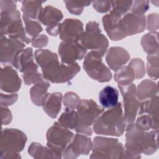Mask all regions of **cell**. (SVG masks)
Masks as SVG:
<instances>
[{"label": "cell", "instance_id": "43", "mask_svg": "<svg viewBox=\"0 0 159 159\" xmlns=\"http://www.w3.org/2000/svg\"><path fill=\"white\" fill-rule=\"evenodd\" d=\"M48 42V38L44 34L38 35L32 40V45L35 48H42L45 47Z\"/></svg>", "mask_w": 159, "mask_h": 159}, {"label": "cell", "instance_id": "23", "mask_svg": "<svg viewBox=\"0 0 159 159\" xmlns=\"http://www.w3.org/2000/svg\"><path fill=\"white\" fill-rule=\"evenodd\" d=\"M63 16L61 11L52 6H47L42 7L39 17L38 20L47 27L60 24Z\"/></svg>", "mask_w": 159, "mask_h": 159}, {"label": "cell", "instance_id": "12", "mask_svg": "<svg viewBox=\"0 0 159 159\" xmlns=\"http://www.w3.org/2000/svg\"><path fill=\"white\" fill-rule=\"evenodd\" d=\"M25 43L1 34L0 37V60L6 65H14L18 56L24 50Z\"/></svg>", "mask_w": 159, "mask_h": 159}, {"label": "cell", "instance_id": "15", "mask_svg": "<svg viewBox=\"0 0 159 159\" xmlns=\"http://www.w3.org/2000/svg\"><path fill=\"white\" fill-rule=\"evenodd\" d=\"M83 24L81 20L76 19H66L60 24V39L65 42H79L83 34Z\"/></svg>", "mask_w": 159, "mask_h": 159}, {"label": "cell", "instance_id": "19", "mask_svg": "<svg viewBox=\"0 0 159 159\" xmlns=\"http://www.w3.org/2000/svg\"><path fill=\"white\" fill-rule=\"evenodd\" d=\"M130 54L121 47H112L107 50L106 60L110 68L115 71L123 66L130 59Z\"/></svg>", "mask_w": 159, "mask_h": 159}, {"label": "cell", "instance_id": "35", "mask_svg": "<svg viewBox=\"0 0 159 159\" xmlns=\"http://www.w3.org/2000/svg\"><path fill=\"white\" fill-rule=\"evenodd\" d=\"M66 7L71 14L79 16L83 12L84 7L89 6L90 1H64Z\"/></svg>", "mask_w": 159, "mask_h": 159}, {"label": "cell", "instance_id": "39", "mask_svg": "<svg viewBox=\"0 0 159 159\" xmlns=\"http://www.w3.org/2000/svg\"><path fill=\"white\" fill-rule=\"evenodd\" d=\"M135 124L146 131L152 129V120L149 116L147 114L140 115L136 120Z\"/></svg>", "mask_w": 159, "mask_h": 159}, {"label": "cell", "instance_id": "44", "mask_svg": "<svg viewBox=\"0 0 159 159\" xmlns=\"http://www.w3.org/2000/svg\"><path fill=\"white\" fill-rule=\"evenodd\" d=\"M1 113L2 125L9 124L11 122L12 119L11 111L7 106L1 104Z\"/></svg>", "mask_w": 159, "mask_h": 159}, {"label": "cell", "instance_id": "16", "mask_svg": "<svg viewBox=\"0 0 159 159\" xmlns=\"http://www.w3.org/2000/svg\"><path fill=\"white\" fill-rule=\"evenodd\" d=\"M87 50L80 42H60L58 47V54L61 61L65 64H72L76 60L83 59Z\"/></svg>", "mask_w": 159, "mask_h": 159}, {"label": "cell", "instance_id": "34", "mask_svg": "<svg viewBox=\"0 0 159 159\" xmlns=\"http://www.w3.org/2000/svg\"><path fill=\"white\" fill-rule=\"evenodd\" d=\"M22 78L25 84L27 86L30 85L32 84L34 85H46L49 87L50 86L49 81H48L42 74L40 73L39 71L28 75H22Z\"/></svg>", "mask_w": 159, "mask_h": 159}, {"label": "cell", "instance_id": "14", "mask_svg": "<svg viewBox=\"0 0 159 159\" xmlns=\"http://www.w3.org/2000/svg\"><path fill=\"white\" fill-rule=\"evenodd\" d=\"M146 17L132 12L125 14L119 21V29L124 38L144 31L146 27Z\"/></svg>", "mask_w": 159, "mask_h": 159}, {"label": "cell", "instance_id": "21", "mask_svg": "<svg viewBox=\"0 0 159 159\" xmlns=\"http://www.w3.org/2000/svg\"><path fill=\"white\" fill-rule=\"evenodd\" d=\"M122 17L107 14L102 17V22L104 29L111 40L117 41L124 39L119 29V21Z\"/></svg>", "mask_w": 159, "mask_h": 159}, {"label": "cell", "instance_id": "32", "mask_svg": "<svg viewBox=\"0 0 159 159\" xmlns=\"http://www.w3.org/2000/svg\"><path fill=\"white\" fill-rule=\"evenodd\" d=\"M22 19L25 24V30L27 36L32 40L42 31L40 22L37 19L28 18L22 15Z\"/></svg>", "mask_w": 159, "mask_h": 159}, {"label": "cell", "instance_id": "22", "mask_svg": "<svg viewBox=\"0 0 159 159\" xmlns=\"http://www.w3.org/2000/svg\"><path fill=\"white\" fill-rule=\"evenodd\" d=\"M62 98V94L60 92L47 93L46 94L42 106L43 111L49 117L53 119L57 117L61 109Z\"/></svg>", "mask_w": 159, "mask_h": 159}, {"label": "cell", "instance_id": "26", "mask_svg": "<svg viewBox=\"0 0 159 159\" xmlns=\"http://www.w3.org/2000/svg\"><path fill=\"white\" fill-rule=\"evenodd\" d=\"M42 1H23L21 10L23 16L32 19L38 20L39 13L42 9Z\"/></svg>", "mask_w": 159, "mask_h": 159}, {"label": "cell", "instance_id": "29", "mask_svg": "<svg viewBox=\"0 0 159 159\" xmlns=\"http://www.w3.org/2000/svg\"><path fill=\"white\" fill-rule=\"evenodd\" d=\"M58 122L68 129H75L79 122L78 114L73 109H65L60 116Z\"/></svg>", "mask_w": 159, "mask_h": 159}, {"label": "cell", "instance_id": "47", "mask_svg": "<svg viewBox=\"0 0 159 159\" xmlns=\"http://www.w3.org/2000/svg\"><path fill=\"white\" fill-rule=\"evenodd\" d=\"M59 27H60V24L49 26L46 28V31L50 35L57 36V35L59 34Z\"/></svg>", "mask_w": 159, "mask_h": 159}, {"label": "cell", "instance_id": "45", "mask_svg": "<svg viewBox=\"0 0 159 159\" xmlns=\"http://www.w3.org/2000/svg\"><path fill=\"white\" fill-rule=\"evenodd\" d=\"M147 71L148 76L154 80H157L158 78L159 75V67L152 66L148 63L147 65Z\"/></svg>", "mask_w": 159, "mask_h": 159}, {"label": "cell", "instance_id": "2", "mask_svg": "<svg viewBox=\"0 0 159 159\" xmlns=\"http://www.w3.org/2000/svg\"><path fill=\"white\" fill-rule=\"evenodd\" d=\"M125 144L123 158L141 157V154L152 155L158 148V130L149 132L139 127L134 122L128 124L125 127Z\"/></svg>", "mask_w": 159, "mask_h": 159}, {"label": "cell", "instance_id": "38", "mask_svg": "<svg viewBox=\"0 0 159 159\" xmlns=\"http://www.w3.org/2000/svg\"><path fill=\"white\" fill-rule=\"evenodd\" d=\"M149 1H132L131 6V12L139 14L144 15L150 7Z\"/></svg>", "mask_w": 159, "mask_h": 159}, {"label": "cell", "instance_id": "5", "mask_svg": "<svg viewBox=\"0 0 159 159\" xmlns=\"http://www.w3.org/2000/svg\"><path fill=\"white\" fill-rule=\"evenodd\" d=\"M79 116V122L75 129L78 134L89 136L92 134L91 126L97 117L104 111V108L100 107L92 99H81L77 107Z\"/></svg>", "mask_w": 159, "mask_h": 159}, {"label": "cell", "instance_id": "40", "mask_svg": "<svg viewBox=\"0 0 159 159\" xmlns=\"http://www.w3.org/2000/svg\"><path fill=\"white\" fill-rule=\"evenodd\" d=\"M92 3L94 9L100 13H106L111 9V1H94Z\"/></svg>", "mask_w": 159, "mask_h": 159}, {"label": "cell", "instance_id": "13", "mask_svg": "<svg viewBox=\"0 0 159 159\" xmlns=\"http://www.w3.org/2000/svg\"><path fill=\"white\" fill-rule=\"evenodd\" d=\"M92 147L93 142L90 138L83 134H76L63 150L62 158L73 159L81 155H88L92 150Z\"/></svg>", "mask_w": 159, "mask_h": 159}, {"label": "cell", "instance_id": "30", "mask_svg": "<svg viewBox=\"0 0 159 159\" xmlns=\"http://www.w3.org/2000/svg\"><path fill=\"white\" fill-rule=\"evenodd\" d=\"M114 80L118 84L124 85L132 83L135 79L134 70L130 66H123L116 71L114 76Z\"/></svg>", "mask_w": 159, "mask_h": 159}, {"label": "cell", "instance_id": "8", "mask_svg": "<svg viewBox=\"0 0 159 159\" xmlns=\"http://www.w3.org/2000/svg\"><path fill=\"white\" fill-rule=\"evenodd\" d=\"M74 134L69 129L55 122L46 134L47 145L53 151L57 158H62V153L74 137Z\"/></svg>", "mask_w": 159, "mask_h": 159}, {"label": "cell", "instance_id": "37", "mask_svg": "<svg viewBox=\"0 0 159 159\" xmlns=\"http://www.w3.org/2000/svg\"><path fill=\"white\" fill-rule=\"evenodd\" d=\"M134 70L135 79H140L143 78L145 73V65L143 60L139 58H135L130 60L129 65Z\"/></svg>", "mask_w": 159, "mask_h": 159}, {"label": "cell", "instance_id": "17", "mask_svg": "<svg viewBox=\"0 0 159 159\" xmlns=\"http://www.w3.org/2000/svg\"><path fill=\"white\" fill-rule=\"evenodd\" d=\"M22 81L17 71L12 66L6 65L1 70V89L9 93L17 92L21 86Z\"/></svg>", "mask_w": 159, "mask_h": 159}, {"label": "cell", "instance_id": "24", "mask_svg": "<svg viewBox=\"0 0 159 159\" xmlns=\"http://www.w3.org/2000/svg\"><path fill=\"white\" fill-rule=\"evenodd\" d=\"M98 99L103 108L111 109L118 103L119 92L116 88L106 86L99 92Z\"/></svg>", "mask_w": 159, "mask_h": 159}, {"label": "cell", "instance_id": "10", "mask_svg": "<svg viewBox=\"0 0 159 159\" xmlns=\"http://www.w3.org/2000/svg\"><path fill=\"white\" fill-rule=\"evenodd\" d=\"M102 56L97 51L91 50L84 57L83 67L88 75L100 83L109 81L112 77L111 71L102 60Z\"/></svg>", "mask_w": 159, "mask_h": 159}, {"label": "cell", "instance_id": "18", "mask_svg": "<svg viewBox=\"0 0 159 159\" xmlns=\"http://www.w3.org/2000/svg\"><path fill=\"white\" fill-rule=\"evenodd\" d=\"M12 66L19 70L20 72L22 73V75H28L38 71L39 67L35 63L32 48L27 47L24 49Z\"/></svg>", "mask_w": 159, "mask_h": 159}, {"label": "cell", "instance_id": "1", "mask_svg": "<svg viewBox=\"0 0 159 159\" xmlns=\"http://www.w3.org/2000/svg\"><path fill=\"white\" fill-rule=\"evenodd\" d=\"M35 61L42 70V75L52 83H66L80 71L79 65L60 63L57 53L47 50L39 49L35 52Z\"/></svg>", "mask_w": 159, "mask_h": 159}, {"label": "cell", "instance_id": "36", "mask_svg": "<svg viewBox=\"0 0 159 159\" xmlns=\"http://www.w3.org/2000/svg\"><path fill=\"white\" fill-rule=\"evenodd\" d=\"M80 102V97L77 94L72 91H69L65 93L63 99V103L65 109L74 110L77 108Z\"/></svg>", "mask_w": 159, "mask_h": 159}, {"label": "cell", "instance_id": "25", "mask_svg": "<svg viewBox=\"0 0 159 159\" xmlns=\"http://www.w3.org/2000/svg\"><path fill=\"white\" fill-rule=\"evenodd\" d=\"M158 87L157 83L150 80L142 81L136 88L137 97L139 101H145L157 95Z\"/></svg>", "mask_w": 159, "mask_h": 159}, {"label": "cell", "instance_id": "6", "mask_svg": "<svg viewBox=\"0 0 159 159\" xmlns=\"http://www.w3.org/2000/svg\"><path fill=\"white\" fill-rule=\"evenodd\" d=\"M1 34L7 37L21 40L25 43H30L29 38L23 26L19 10L9 12H1Z\"/></svg>", "mask_w": 159, "mask_h": 159}, {"label": "cell", "instance_id": "41", "mask_svg": "<svg viewBox=\"0 0 159 159\" xmlns=\"http://www.w3.org/2000/svg\"><path fill=\"white\" fill-rule=\"evenodd\" d=\"M159 17L157 13L150 14L147 17V23H146L147 28L150 32H157L158 29Z\"/></svg>", "mask_w": 159, "mask_h": 159}, {"label": "cell", "instance_id": "28", "mask_svg": "<svg viewBox=\"0 0 159 159\" xmlns=\"http://www.w3.org/2000/svg\"><path fill=\"white\" fill-rule=\"evenodd\" d=\"M140 42L143 51L148 54L158 52L157 32H150L146 34L142 37Z\"/></svg>", "mask_w": 159, "mask_h": 159}, {"label": "cell", "instance_id": "20", "mask_svg": "<svg viewBox=\"0 0 159 159\" xmlns=\"http://www.w3.org/2000/svg\"><path fill=\"white\" fill-rule=\"evenodd\" d=\"M158 99V95H156L141 102L139 108V114H148L152 120V129L157 130H158L159 125Z\"/></svg>", "mask_w": 159, "mask_h": 159}, {"label": "cell", "instance_id": "7", "mask_svg": "<svg viewBox=\"0 0 159 159\" xmlns=\"http://www.w3.org/2000/svg\"><path fill=\"white\" fill-rule=\"evenodd\" d=\"M125 148L117 139L101 136L94 137L91 158H123Z\"/></svg>", "mask_w": 159, "mask_h": 159}, {"label": "cell", "instance_id": "4", "mask_svg": "<svg viewBox=\"0 0 159 159\" xmlns=\"http://www.w3.org/2000/svg\"><path fill=\"white\" fill-rule=\"evenodd\" d=\"M26 142L27 136L22 131L16 129H2L0 140V158H20L19 153L23 150Z\"/></svg>", "mask_w": 159, "mask_h": 159}, {"label": "cell", "instance_id": "31", "mask_svg": "<svg viewBox=\"0 0 159 159\" xmlns=\"http://www.w3.org/2000/svg\"><path fill=\"white\" fill-rule=\"evenodd\" d=\"M49 86L46 85H34L30 89V96L33 103L38 106H42L43 99L47 94Z\"/></svg>", "mask_w": 159, "mask_h": 159}, {"label": "cell", "instance_id": "33", "mask_svg": "<svg viewBox=\"0 0 159 159\" xmlns=\"http://www.w3.org/2000/svg\"><path fill=\"white\" fill-rule=\"evenodd\" d=\"M111 9L110 12L111 14L117 17H122L130 9L132 1H111Z\"/></svg>", "mask_w": 159, "mask_h": 159}, {"label": "cell", "instance_id": "42", "mask_svg": "<svg viewBox=\"0 0 159 159\" xmlns=\"http://www.w3.org/2000/svg\"><path fill=\"white\" fill-rule=\"evenodd\" d=\"M18 95L16 93H12L11 94H6L2 93H1V104L6 106L12 105L17 100Z\"/></svg>", "mask_w": 159, "mask_h": 159}, {"label": "cell", "instance_id": "46", "mask_svg": "<svg viewBox=\"0 0 159 159\" xmlns=\"http://www.w3.org/2000/svg\"><path fill=\"white\" fill-rule=\"evenodd\" d=\"M147 63L159 67V59H158V52L152 53V54H148L147 57Z\"/></svg>", "mask_w": 159, "mask_h": 159}, {"label": "cell", "instance_id": "11", "mask_svg": "<svg viewBox=\"0 0 159 159\" xmlns=\"http://www.w3.org/2000/svg\"><path fill=\"white\" fill-rule=\"evenodd\" d=\"M118 88L123 98L124 120L126 124L132 123L135 119L140 104L137 97L136 86L131 83L124 85L118 84Z\"/></svg>", "mask_w": 159, "mask_h": 159}, {"label": "cell", "instance_id": "27", "mask_svg": "<svg viewBox=\"0 0 159 159\" xmlns=\"http://www.w3.org/2000/svg\"><path fill=\"white\" fill-rule=\"evenodd\" d=\"M29 154L34 158H57L55 154L48 147L37 142H32L28 149Z\"/></svg>", "mask_w": 159, "mask_h": 159}, {"label": "cell", "instance_id": "9", "mask_svg": "<svg viewBox=\"0 0 159 159\" xmlns=\"http://www.w3.org/2000/svg\"><path fill=\"white\" fill-rule=\"evenodd\" d=\"M80 43L86 50L97 51L102 57L109 46L107 39L101 33L99 24L96 21H89L86 24Z\"/></svg>", "mask_w": 159, "mask_h": 159}, {"label": "cell", "instance_id": "3", "mask_svg": "<svg viewBox=\"0 0 159 159\" xmlns=\"http://www.w3.org/2000/svg\"><path fill=\"white\" fill-rule=\"evenodd\" d=\"M126 127L124 120L121 102L104 111L95 120L93 129L94 132L99 135L119 137L123 135Z\"/></svg>", "mask_w": 159, "mask_h": 159}]
</instances>
